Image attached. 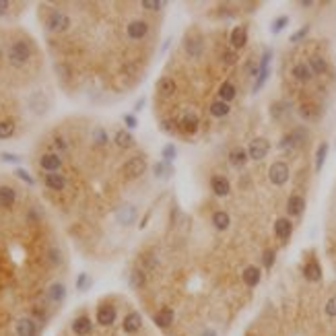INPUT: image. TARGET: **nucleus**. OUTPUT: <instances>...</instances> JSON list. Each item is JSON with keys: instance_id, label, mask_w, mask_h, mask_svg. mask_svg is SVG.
<instances>
[{"instance_id": "1", "label": "nucleus", "mask_w": 336, "mask_h": 336, "mask_svg": "<svg viewBox=\"0 0 336 336\" xmlns=\"http://www.w3.org/2000/svg\"><path fill=\"white\" fill-rule=\"evenodd\" d=\"M33 56V45L27 39H15L7 50V60L15 68H23Z\"/></svg>"}, {"instance_id": "2", "label": "nucleus", "mask_w": 336, "mask_h": 336, "mask_svg": "<svg viewBox=\"0 0 336 336\" xmlns=\"http://www.w3.org/2000/svg\"><path fill=\"white\" fill-rule=\"evenodd\" d=\"M45 27L52 33H64L70 27V17L62 11H50L45 17Z\"/></svg>"}, {"instance_id": "3", "label": "nucleus", "mask_w": 336, "mask_h": 336, "mask_svg": "<svg viewBox=\"0 0 336 336\" xmlns=\"http://www.w3.org/2000/svg\"><path fill=\"white\" fill-rule=\"evenodd\" d=\"M270 60H272V50H264L262 58H260V62H258V75H256V81H254V87H252L254 93H258V91L264 87V83L268 81V75H270Z\"/></svg>"}, {"instance_id": "4", "label": "nucleus", "mask_w": 336, "mask_h": 336, "mask_svg": "<svg viewBox=\"0 0 336 336\" xmlns=\"http://www.w3.org/2000/svg\"><path fill=\"white\" fill-rule=\"evenodd\" d=\"M289 176H291V170L285 161H274L268 170V180L274 186H285L289 182Z\"/></svg>"}, {"instance_id": "5", "label": "nucleus", "mask_w": 336, "mask_h": 336, "mask_svg": "<svg viewBox=\"0 0 336 336\" xmlns=\"http://www.w3.org/2000/svg\"><path fill=\"white\" fill-rule=\"evenodd\" d=\"M174 122H176L184 132H188V134H194V132H198V128H200V118L194 114V111H190V109H184Z\"/></svg>"}, {"instance_id": "6", "label": "nucleus", "mask_w": 336, "mask_h": 336, "mask_svg": "<svg viewBox=\"0 0 336 336\" xmlns=\"http://www.w3.org/2000/svg\"><path fill=\"white\" fill-rule=\"evenodd\" d=\"M145 170H147L145 157H132V159H128V161L124 163V167H122V172H124V176H126L128 180L140 178V176L145 174Z\"/></svg>"}, {"instance_id": "7", "label": "nucleus", "mask_w": 336, "mask_h": 336, "mask_svg": "<svg viewBox=\"0 0 336 336\" xmlns=\"http://www.w3.org/2000/svg\"><path fill=\"white\" fill-rule=\"evenodd\" d=\"M27 105H29V109L33 111V114L41 116V114H45V111L50 109V99H47V95L43 91H35V93L29 95Z\"/></svg>"}, {"instance_id": "8", "label": "nucleus", "mask_w": 336, "mask_h": 336, "mask_svg": "<svg viewBox=\"0 0 336 336\" xmlns=\"http://www.w3.org/2000/svg\"><path fill=\"white\" fill-rule=\"evenodd\" d=\"M268 151H270V142H268L266 138H254V140L250 142V147H248V155H250V159H254V161L266 159Z\"/></svg>"}, {"instance_id": "9", "label": "nucleus", "mask_w": 336, "mask_h": 336, "mask_svg": "<svg viewBox=\"0 0 336 336\" xmlns=\"http://www.w3.org/2000/svg\"><path fill=\"white\" fill-rule=\"evenodd\" d=\"M97 324L99 326H103V328H107V326H111L116 322V318H118V314H116V307L111 305V303H103V305H99L97 307Z\"/></svg>"}, {"instance_id": "10", "label": "nucleus", "mask_w": 336, "mask_h": 336, "mask_svg": "<svg viewBox=\"0 0 336 336\" xmlns=\"http://www.w3.org/2000/svg\"><path fill=\"white\" fill-rule=\"evenodd\" d=\"M39 167L45 174H56V172H60L62 159H60V155H56V153H45L39 159Z\"/></svg>"}, {"instance_id": "11", "label": "nucleus", "mask_w": 336, "mask_h": 336, "mask_svg": "<svg viewBox=\"0 0 336 336\" xmlns=\"http://www.w3.org/2000/svg\"><path fill=\"white\" fill-rule=\"evenodd\" d=\"M147 33H149V23L142 21V19H134V21H130V23L126 25V35H128L130 39H134V41L147 37Z\"/></svg>"}, {"instance_id": "12", "label": "nucleus", "mask_w": 336, "mask_h": 336, "mask_svg": "<svg viewBox=\"0 0 336 336\" xmlns=\"http://www.w3.org/2000/svg\"><path fill=\"white\" fill-rule=\"evenodd\" d=\"M140 328H142V316H140L138 311H130V314L124 316V320H122V330H124L126 334H136Z\"/></svg>"}, {"instance_id": "13", "label": "nucleus", "mask_w": 336, "mask_h": 336, "mask_svg": "<svg viewBox=\"0 0 336 336\" xmlns=\"http://www.w3.org/2000/svg\"><path fill=\"white\" fill-rule=\"evenodd\" d=\"M70 328H73V332H75L77 336H89V334L93 332V320H91L89 316H77V318L73 320Z\"/></svg>"}, {"instance_id": "14", "label": "nucleus", "mask_w": 336, "mask_h": 336, "mask_svg": "<svg viewBox=\"0 0 336 336\" xmlns=\"http://www.w3.org/2000/svg\"><path fill=\"white\" fill-rule=\"evenodd\" d=\"M291 233H293V223L289 219H285V217L276 219V223H274V235L281 239V242H287L291 237Z\"/></svg>"}, {"instance_id": "15", "label": "nucleus", "mask_w": 336, "mask_h": 336, "mask_svg": "<svg viewBox=\"0 0 336 336\" xmlns=\"http://www.w3.org/2000/svg\"><path fill=\"white\" fill-rule=\"evenodd\" d=\"M17 336H37V324L31 318H19L15 324Z\"/></svg>"}, {"instance_id": "16", "label": "nucleus", "mask_w": 336, "mask_h": 336, "mask_svg": "<svg viewBox=\"0 0 336 336\" xmlns=\"http://www.w3.org/2000/svg\"><path fill=\"white\" fill-rule=\"evenodd\" d=\"M43 184L54 190V192H62L66 188V176H62L60 172H56V174H45L43 176Z\"/></svg>"}, {"instance_id": "17", "label": "nucleus", "mask_w": 336, "mask_h": 336, "mask_svg": "<svg viewBox=\"0 0 336 336\" xmlns=\"http://www.w3.org/2000/svg\"><path fill=\"white\" fill-rule=\"evenodd\" d=\"M260 278H262V270H260L258 266H246L244 272H242V281H244L246 287H250V289L258 287Z\"/></svg>"}, {"instance_id": "18", "label": "nucleus", "mask_w": 336, "mask_h": 336, "mask_svg": "<svg viewBox=\"0 0 336 336\" xmlns=\"http://www.w3.org/2000/svg\"><path fill=\"white\" fill-rule=\"evenodd\" d=\"M174 318H176V314H174V309L172 307H161L155 316H153V322L159 326V328H170L172 324H174Z\"/></svg>"}, {"instance_id": "19", "label": "nucleus", "mask_w": 336, "mask_h": 336, "mask_svg": "<svg viewBox=\"0 0 336 336\" xmlns=\"http://www.w3.org/2000/svg\"><path fill=\"white\" fill-rule=\"evenodd\" d=\"M116 219H118V223L120 225H132V223L136 221V206H132V204H124V206H120L118 208V212H116Z\"/></svg>"}, {"instance_id": "20", "label": "nucleus", "mask_w": 336, "mask_h": 336, "mask_svg": "<svg viewBox=\"0 0 336 336\" xmlns=\"http://www.w3.org/2000/svg\"><path fill=\"white\" fill-rule=\"evenodd\" d=\"M303 276L307 278L309 283H318L320 278H322V266H320V262H318L316 258H311V260L305 262V266H303Z\"/></svg>"}, {"instance_id": "21", "label": "nucleus", "mask_w": 336, "mask_h": 336, "mask_svg": "<svg viewBox=\"0 0 336 336\" xmlns=\"http://www.w3.org/2000/svg\"><path fill=\"white\" fill-rule=\"evenodd\" d=\"M305 210V198L301 194H291L287 200V212L291 217H301Z\"/></svg>"}, {"instance_id": "22", "label": "nucleus", "mask_w": 336, "mask_h": 336, "mask_svg": "<svg viewBox=\"0 0 336 336\" xmlns=\"http://www.w3.org/2000/svg\"><path fill=\"white\" fill-rule=\"evenodd\" d=\"M229 41H231L233 50H242V47L248 43V27H246V25H237V27H233Z\"/></svg>"}, {"instance_id": "23", "label": "nucleus", "mask_w": 336, "mask_h": 336, "mask_svg": "<svg viewBox=\"0 0 336 336\" xmlns=\"http://www.w3.org/2000/svg\"><path fill=\"white\" fill-rule=\"evenodd\" d=\"M291 75H293V79H295L297 83H307V81L314 79V73H311V68L307 66V62H297V64H293Z\"/></svg>"}, {"instance_id": "24", "label": "nucleus", "mask_w": 336, "mask_h": 336, "mask_svg": "<svg viewBox=\"0 0 336 336\" xmlns=\"http://www.w3.org/2000/svg\"><path fill=\"white\" fill-rule=\"evenodd\" d=\"M299 116L305 122H318L322 116V109L316 103H303V105H299Z\"/></svg>"}, {"instance_id": "25", "label": "nucleus", "mask_w": 336, "mask_h": 336, "mask_svg": "<svg viewBox=\"0 0 336 336\" xmlns=\"http://www.w3.org/2000/svg\"><path fill=\"white\" fill-rule=\"evenodd\" d=\"M210 188L217 196H227L231 192V186H229V180L223 178V176H212L210 180Z\"/></svg>"}, {"instance_id": "26", "label": "nucleus", "mask_w": 336, "mask_h": 336, "mask_svg": "<svg viewBox=\"0 0 336 336\" xmlns=\"http://www.w3.org/2000/svg\"><path fill=\"white\" fill-rule=\"evenodd\" d=\"M157 93L161 95V97H172V95H176V81L174 79H170V77H163V79H159L157 81Z\"/></svg>"}, {"instance_id": "27", "label": "nucleus", "mask_w": 336, "mask_h": 336, "mask_svg": "<svg viewBox=\"0 0 336 336\" xmlns=\"http://www.w3.org/2000/svg\"><path fill=\"white\" fill-rule=\"evenodd\" d=\"M47 299L52 303H62L66 299V287L62 283H52L47 289Z\"/></svg>"}, {"instance_id": "28", "label": "nucleus", "mask_w": 336, "mask_h": 336, "mask_svg": "<svg viewBox=\"0 0 336 336\" xmlns=\"http://www.w3.org/2000/svg\"><path fill=\"white\" fill-rule=\"evenodd\" d=\"M248 159H250V155H248V151L244 147H235V149L229 151V163L233 167H244L248 163Z\"/></svg>"}, {"instance_id": "29", "label": "nucleus", "mask_w": 336, "mask_h": 336, "mask_svg": "<svg viewBox=\"0 0 336 336\" xmlns=\"http://www.w3.org/2000/svg\"><path fill=\"white\" fill-rule=\"evenodd\" d=\"M212 225L217 231H225L231 225V217L225 210H217V212H212Z\"/></svg>"}, {"instance_id": "30", "label": "nucleus", "mask_w": 336, "mask_h": 336, "mask_svg": "<svg viewBox=\"0 0 336 336\" xmlns=\"http://www.w3.org/2000/svg\"><path fill=\"white\" fill-rule=\"evenodd\" d=\"M15 200H17L15 188H11V186H0V206H3V208H11V206L15 204Z\"/></svg>"}, {"instance_id": "31", "label": "nucleus", "mask_w": 336, "mask_h": 336, "mask_svg": "<svg viewBox=\"0 0 336 336\" xmlns=\"http://www.w3.org/2000/svg\"><path fill=\"white\" fill-rule=\"evenodd\" d=\"M153 174H155V178L170 180L174 176V165L172 163H165V161H159V163L153 165Z\"/></svg>"}, {"instance_id": "32", "label": "nucleus", "mask_w": 336, "mask_h": 336, "mask_svg": "<svg viewBox=\"0 0 336 336\" xmlns=\"http://www.w3.org/2000/svg\"><path fill=\"white\" fill-rule=\"evenodd\" d=\"M208 111H210V116H212V118H225V116H229L231 107H229V103H225V101L217 99V101H212V103H210Z\"/></svg>"}, {"instance_id": "33", "label": "nucleus", "mask_w": 336, "mask_h": 336, "mask_svg": "<svg viewBox=\"0 0 336 336\" xmlns=\"http://www.w3.org/2000/svg\"><path fill=\"white\" fill-rule=\"evenodd\" d=\"M235 95H237V89H235V85H233L231 81H225V83L219 87V99H221V101L229 103V101L235 99Z\"/></svg>"}, {"instance_id": "34", "label": "nucleus", "mask_w": 336, "mask_h": 336, "mask_svg": "<svg viewBox=\"0 0 336 336\" xmlns=\"http://www.w3.org/2000/svg\"><path fill=\"white\" fill-rule=\"evenodd\" d=\"M114 142H116L120 149H132V147L136 145L134 136H132L128 130H118L116 136H114Z\"/></svg>"}, {"instance_id": "35", "label": "nucleus", "mask_w": 336, "mask_h": 336, "mask_svg": "<svg viewBox=\"0 0 336 336\" xmlns=\"http://www.w3.org/2000/svg\"><path fill=\"white\" fill-rule=\"evenodd\" d=\"M186 52L190 54V56H194V58H198V56L202 54V39H200V35H188L186 37Z\"/></svg>"}, {"instance_id": "36", "label": "nucleus", "mask_w": 336, "mask_h": 336, "mask_svg": "<svg viewBox=\"0 0 336 336\" xmlns=\"http://www.w3.org/2000/svg\"><path fill=\"white\" fill-rule=\"evenodd\" d=\"M307 66L311 68L314 75H324V73H328V62L322 58V56H311V58L307 60Z\"/></svg>"}, {"instance_id": "37", "label": "nucleus", "mask_w": 336, "mask_h": 336, "mask_svg": "<svg viewBox=\"0 0 336 336\" xmlns=\"http://www.w3.org/2000/svg\"><path fill=\"white\" fill-rule=\"evenodd\" d=\"M328 151H330L328 142H322V145L316 149V174H320V172H322L324 161H326V157H328Z\"/></svg>"}, {"instance_id": "38", "label": "nucleus", "mask_w": 336, "mask_h": 336, "mask_svg": "<svg viewBox=\"0 0 336 336\" xmlns=\"http://www.w3.org/2000/svg\"><path fill=\"white\" fill-rule=\"evenodd\" d=\"M299 145H297V140H295V134L293 132H287L281 140H278V149L281 151H295Z\"/></svg>"}, {"instance_id": "39", "label": "nucleus", "mask_w": 336, "mask_h": 336, "mask_svg": "<svg viewBox=\"0 0 336 336\" xmlns=\"http://www.w3.org/2000/svg\"><path fill=\"white\" fill-rule=\"evenodd\" d=\"M287 107H289L287 101H276V103H272V105H270V116H272V120H281V118L285 116Z\"/></svg>"}, {"instance_id": "40", "label": "nucleus", "mask_w": 336, "mask_h": 336, "mask_svg": "<svg viewBox=\"0 0 336 336\" xmlns=\"http://www.w3.org/2000/svg\"><path fill=\"white\" fill-rule=\"evenodd\" d=\"M15 134V122L13 120H3L0 122V140H7Z\"/></svg>"}, {"instance_id": "41", "label": "nucleus", "mask_w": 336, "mask_h": 336, "mask_svg": "<svg viewBox=\"0 0 336 336\" xmlns=\"http://www.w3.org/2000/svg\"><path fill=\"white\" fill-rule=\"evenodd\" d=\"M176 157H178V149H176V145H165V147H163V151H161V159H163L165 163H174Z\"/></svg>"}, {"instance_id": "42", "label": "nucleus", "mask_w": 336, "mask_h": 336, "mask_svg": "<svg viewBox=\"0 0 336 336\" xmlns=\"http://www.w3.org/2000/svg\"><path fill=\"white\" fill-rule=\"evenodd\" d=\"M287 25H289V17H287V15H283V17H276V19L272 21V25H270V33H272V35L281 33Z\"/></svg>"}, {"instance_id": "43", "label": "nucleus", "mask_w": 336, "mask_h": 336, "mask_svg": "<svg viewBox=\"0 0 336 336\" xmlns=\"http://www.w3.org/2000/svg\"><path fill=\"white\" fill-rule=\"evenodd\" d=\"M145 283H147V276H145V272H142V270H134V272L130 274V285H132L134 289L145 287Z\"/></svg>"}, {"instance_id": "44", "label": "nucleus", "mask_w": 336, "mask_h": 336, "mask_svg": "<svg viewBox=\"0 0 336 336\" xmlns=\"http://www.w3.org/2000/svg\"><path fill=\"white\" fill-rule=\"evenodd\" d=\"M291 132L295 134V140H297V145H299V147H301V145H305V142H307V138H309V132H307V128H305V126H297V128H293Z\"/></svg>"}, {"instance_id": "45", "label": "nucleus", "mask_w": 336, "mask_h": 336, "mask_svg": "<svg viewBox=\"0 0 336 336\" xmlns=\"http://www.w3.org/2000/svg\"><path fill=\"white\" fill-rule=\"evenodd\" d=\"M274 260H276V252H274L272 248L264 250V254H262V264H264L266 270H270V268L274 266Z\"/></svg>"}, {"instance_id": "46", "label": "nucleus", "mask_w": 336, "mask_h": 336, "mask_svg": "<svg viewBox=\"0 0 336 336\" xmlns=\"http://www.w3.org/2000/svg\"><path fill=\"white\" fill-rule=\"evenodd\" d=\"M107 140H109V138H107V132H105L101 126H97V128L93 130V142L99 145V147H103V145H107Z\"/></svg>"}, {"instance_id": "47", "label": "nucleus", "mask_w": 336, "mask_h": 336, "mask_svg": "<svg viewBox=\"0 0 336 336\" xmlns=\"http://www.w3.org/2000/svg\"><path fill=\"white\" fill-rule=\"evenodd\" d=\"M89 285H91L89 274H87V272H81V274L77 276V291H87Z\"/></svg>"}, {"instance_id": "48", "label": "nucleus", "mask_w": 336, "mask_h": 336, "mask_svg": "<svg viewBox=\"0 0 336 336\" xmlns=\"http://www.w3.org/2000/svg\"><path fill=\"white\" fill-rule=\"evenodd\" d=\"M235 62H237V54H235V50H225V52H223V64L233 66Z\"/></svg>"}, {"instance_id": "49", "label": "nucleus", "mask_w": 336, "mask_h": 336, "mask_svg": "<svg viewBox=\"0 0 336 336\" xmlns=\"http://www.w3.org/2000/svg\"><path fill=\"white\" fill-rule=\"evenodd\" d=\"M159 130L165 132V134H176V122H172V120H161V122H159Z\"/></svg>"}, {"instance_id": "50", "label": "nucleus", "mask_w": 336, "mask_h": 336, "mask_svg": "<svg viewBox=\"0 0 336 336\" xmlns=\"http://www.w3.org/2000/svg\"><path fill=\"white\" fill-rule=\"evenodd\" d=\"M324 311H326V316H330V318H336V295H332V297L326 301V305H324Z\"/></svg>"}, {"instance_id": "51", "label": "nucleus", "mask_w": 336, "mask_h": 336, "mask_svg": "<svg viewBox=\"0 0 336 336\" xmlns=\"http://www.w3.org/2000/svg\"><path fill=\"white\" fill-rule=\"evenodd\" d=\"M163 7H165V3H161V0H142V9H147V11H159Z\"/></svg>"}, {"instance_id": "52", "label": "nucleus", "mask_w": 336, "mask_h": 336, "mask_svg": "<svg viewBox=\"0 0 336 336\" xmlns=\"http://www.w3.org/2000/svg\"><path fill=\"white\" fill-rule=\"evenodd\" d=\"M0 161H5V163H21L23 157L17 155V153H0Z\"/></svg>"}, {"instance_id": "53", "label": "nucleus", "mask_w": 336, "mask_h": 336, "mask_svg": "<svg viewBox=\"0 0 336 336\" xmlns=\"http://www.w3.org/2000/svg\"><path fill=\"white\" fill-rule=\"evenodd\" d=\"M307 33H309V25H303L299 31H295V33L291 35V43H297V41H301V39H303Z\"/></svg>"}, {"instance_id": "54", "label": "nucleus", "mask_w": 336, "mask_h": 336, "mask_svg": "<svg viewBox=\"0 0 336 336\" xmlns=\"http://www.w3.org/2000/svg\"><path fill=\"white\" fill-rule=\"evenodd\" d=\"M15 176H17L19 180H23L25 184H29V186H33V184H35V180H33V178H31L25 170H21V167H19V170H15Z\"/></svg>"}, {"instance_id": "55", "label": "nucleus", "mask_w": 336, "mask_h": 336, "mask_svg": "<svg viewBox=\"0 0 336 336\" xmlns=\"http://www.w3.org/2000/svg\"><path fill=\"white\" fill-rule=\"evenodd\" d=\"M122 120H124V124H126V126H128L130 130L138 126V122H136V118H134L132 114H124V118H122Z\"/></svg>"}, {"instance_id": "56", "label": "nucleus", "mask_w": 336, "mask_h": 336, "mask_svg": "<svg viewBox=\"0 0 336 336\" xmlns=\"http://www.w3.org/2000/svg\"><path fill=\"white\" fill-rule=\"evenodd\" d=\"M50 260H52L54 264H60V262H62V254L56 250V248H52V250H50Z\"/></svg>"}, {"instance_id": "57", "label": "nucleus", "mask_w": 336, "mask_h": 336, "mask_svg": "<svg viewBox=\"0 0 336 336\" xmlns=\"http://www.w3.org/2000/svg\"><path fill=\"white\" fill-rule=\"evenodd\" d=\"M54 145H56V147H58L60 151H66V149H68V145H66V140H64L62 136H56V138H54Z\"/></svg>"}, {"instance_id": "58", "label": "nucleus", "mask_w": 336, "mask_h": 336, "mask_svg": "<svg viewBox=\"0 0 336 336\" xmlns=\"http://www.w3.org/2000/svg\"><path fill=\"white\" fill-rule=\"evenodd\" d=\"M9 11V3H5V0H0V17H5Z\"/></svg>"}, {"instance_id": "59", "label": "nucleus", "mask_w": 336, "mask_h": 336, "mask_svg": "<svg viewBox=\"0 0 336 336\" xmlns=\"http://www.w3.org/2000/svg\"><path fill=\"white\" fill-rule=\"evenodd\" d=\"M145 101H147V99H145V97H140V99L134 103V111H140V109L145 107Z\"/></svg>"}, {"instance_id": "60", "label": "nucleus", "mask_w": 336, "mask_h": 336, "mask_svg": "<svg viewBox=\"0 0 336 336\" xmlns=\"http://www.w3.org/2000/svg\"><path fill=\"white\" fill-rule=\"evenodd\" d=\"M200 336H217V332L212 330V328H206V330H202V334Z\"/></svg>"}, {"instance_id": "61", "label": "nucleus", "mask_w": 336, "mask_h": 336, "mask_svg": "<svg viewBox=\"0 0 336 336\" xmlns=\"http://www.w3.org/2000/svg\"><path fill=\"white\" fill-rule=\"evenodd\" d=\"M299 5H301L303 9H309V7L314 5V3H311V0H303V3H299Z\"/></svg>"}, {"instance_id": "62", "label": "nucleus", "mask_w": 336, "mask_h": 336, "mask_svg": "<svg viewBox=\"0 0 336 336\" xmlns=\"http://www.w3.org/2000/svg\"><path fill=\"white\" fill-rule=\"evenodd\" d=\"M0 60H3V52H0Z\"/></svg>"}]
</instances>
